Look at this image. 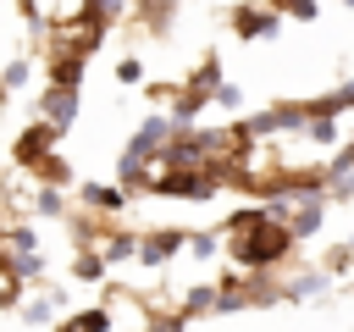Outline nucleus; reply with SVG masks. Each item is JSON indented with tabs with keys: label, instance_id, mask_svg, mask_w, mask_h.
I'll use <instances>...</instances> for the list:
<instances>
[{
	"label": "nucleus",
	"instance_id": "f257e3e1",
	"mask_svg": "<svg viewBox=\"0 0 354 332\" xmlns=\"http://www.w3.org/2000/svg\"><path fill=\"white\" fill-rule=\"evenodd\" d=\"M227 232H232V260L249 266V271L277 266V260L293 249V227L277 221L271 210H238V216L227 221Z\"/></svg>",
	"mask_w": 354,
	"mask_h": 332
},
{
	"label": "nucleus",
	"instance_id": "f03ea898",
	"mask_svg": "<svg viewBox=\"0 0 354 332\" xmlns=\"http://www.w3.org/2000/svg\"><path fill=\"white\" fill-rule=\"evenodd\" d=\"M282 28V11L271 6V0H243V6H232V33L238 39H271Z\"/></svg>",
	"mask_w": 354,
	"mask_h": 332
},
{
	"label": "nucleus",
	"instance_id": "7ed1b4c3",
	"mask_svg": "<svg viewBox=\"0 0 354 332\" xmlns=\"http://www.w3.org/2000/svg\"><path fill=\"white\" fill-rule=\"evenodd\" d=\"M299 216H293V238H310L315 227H321V216H326V205H321V188H310L299 205H293Z\"/></svg>",
	"mask_w": 354,
	"mask_h": 332
},
{
	"label": "nucleus",
	"instance_id": "20e7f679",
	"mask_svg": "<svg viewBox=\"0 0 354 332\" xmlns=\"http://www.w3.org/2000/svg\"><path fill=\"white\" fill-rule=\"evenodd\" d=\"M310 105V116H343L348 105H354V77H343L332 94H321V100H304Z\"/></svg>",
	"mask_w": 354,
	"mask_h": 332
},
{
	"label": "nucleus",
	"instance_id": "39448f33",
	"mask_svg": "<svg viewBox=\"0 0 354 332\" xmlns=\"http://www.w3.org/2000/svg\"><path fill=\"white\" fill-rule=\"evenodd\" d=\"M55 133H61L55 122H39V127H28V133L17 138V160H39V149H44V144H50Z\"/></svg>",
	"mask_w": 354,
	"mask_h": 332
},
{
	"label": "nucleus",
	"instance_id": "423d86ee",
	"mask_svg": "<svg viewBox=\"0 0 354 332\" xmlns=\"http://www.w3.org/2000/svg\"><path fill=\"white\" fill-rule=\"evenodd\" d=\"M183 243H188L183 232H155V238L144 243V255H138V260H149V266H160V260H171V255H177Z\"/></svg>",
	"mask_w": 354,
	"mask_h": 332
},
{
	"label": "nucleus",
	"instance_id": "0eeeda50",
	"mask_svg": "<svg viewBox=\"0 0 354 332\" xmlns=\"http://www.w3.org/2000/svg\"><path fill=\"white\" fill-rule=\"evenodd\" d=\"M72 116H77V89H50V122L66 127Z\"/></svg>",
	"mask_w": 354,
	"mask_h": 332
},
{
	"label": "nucleus",
	"instance_id": "6e6552de",
	"mask_svg": "<svg viewBox=\"0 0 354 332\" xmlns=\"http://www.w3.org/2000/svg\"><path fill=\"white\" fill-rule=\"evenodd\" d=\"M304 133H310L315 144H337V138H343V127H337V116H310V122H304Z\"/></svg>",
	"mask_w": 354,
	"mask_h": 332
},
{
	"label": "nucleus",
	"instance_id": "1a4fd4ad",
	"mask_svg": "<svg viewBox=\"0 0 354 332\" xmlns=\"http://www.w3.org/2000/svg\"><path fill=\"white\" fill-rule=\"evenodd\" d=\"M321 288H326V277H315V271H310V277H299V282L288 288V299H310V293H321Z\"/></svg>",
	"mask_w": 354,
	"mask_h": 332
},
{
	"label": "nucleus",
	"instance_id": "9d476101",
	"mask_svg": "<svg viewBox=\"0 0 354 332\" xmlns=\"http://www.w3.org/2000/svg\"><path fill=\"white\" fill-rule=\"evenodd\" d=\"M66 332H105V310H88V315L66 321Z\"/></svg>",
	"mask_w": 354,
	"mask_h": 332
},
{
	"label": "nucleus",
	"instance_id": "9b49d317",
	"mask_svg": "<svg viewBox=\"0 0 354 332\" xmlns=\"http://www.w3.org/2000/svg\"><path fill=\"white\" fill-rule=\"evenodd\" d=\"M116 83H144V66H138V61H133V55H127V61H122V66H116Z\"/></svg>",
	"mask_w": 354,
	"mask_h": 332
},
{
	"label": "nucleus",
	"instance_id": "f8f14e48",
	"mask_svg": "<svg viewBox=\"0 0 354 332\" xmlns=\"http://www.w3.org/2000/svg\"><path fill=\"white\" fill-rule=\"evenodd\" d=\"M216 105H227V111H238V105H243V94H238L232 83H216Z\"/></svg>",
	"mask_w": 354,
	"mask_h": 332
},
{
	"label": "nucleus",
	"instance_id": "ddd939ff",
	"mask_svg": "<svg viewBox=\"0 0 354 332\" xmlns=\"http://www.w3.org/2000/svg\"><path fill=\"white\" fill-rule=\"evenodd\" d=\"M88 199H94V205H111V210L122 205V194H116V188H88Z\"/></svg>",
	"mask_w": 354,
	"mask_h": 332
},
{
	"label": "nucleus",
	"instance_id": "4468645a",
	"mask_svg": "<svg viewBox=\"0 0 354 332\" xmlns=\"http://www.w3.org/2000/svg\"><path fill=\"white\" fill-rule=\"evenodd\" d=\"M210 304H216L210 288H194V293H188V310H210Z\"/></svg>",
	"mask_w": 354,
	"mask_h": 332
},
{
	"label": "nucleus",
	"instance_id": "2eb2a0df",
	"mask_svg": "<svg viewBox=\"0 0 354 332\" xmlns=\"http://www.w3.org/2000/svg\"><path fill=\"white\" fill-rule=\"evenodd\" d=\"M6 83H11V89H22V83H28V61H17V66H6Z\"/></svg>",
	"mask_w": 354,
	"mask_h": 332
},
{
	"label": "nucleus",
	"instance_id": "dca6fc26",
	"mask_svg": "<svg viewBox=\"0 0 354 332\" xmlns=\"http://www.w3.org/2000/svg\"><path fill=\"white\" fill-rule=\"evenodd\" d=\"M343 6H348V11H354V0H343Z\"/></svg>",
	"mask_w": 354,
	"mask_h": 332
},
{
	"label": "nucleus",
	"instance_id": "f3484780",
	"mask_svg": "<svg viewBox=\"0 0 354 332\" xmlns=\"http://www.w3.org/2000/svg\"><path fill=\"white\" fill-rule=\"evenodd\" d=\"M348 249H354V238H348Z\"/></svg>",
	"mask_w": 354,
	"mask_h": 332
},
{
	"label": "nucleus",
	"instance_id": "a211bd4d",
	"mask_svg": "<svg viewBox=\"0 0 354 332\" xmlns=\"http://www.w3.org/2000/svg\"><path fill=\"white\" fill-rule=\"evenodd\" d=\"M348 144H354V138H348Z\"/></svg>",
	"mask_w": 354,
	"mask_h": 332
}]
</instances>
